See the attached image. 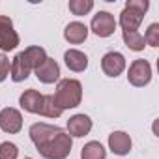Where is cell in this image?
Listing matches in <instances>:
<instances>
[{
	"mask_svg": "<svg viewBox=\"0 0 159 159\" xmlns=\"http://www.w3.org/2000/svg\"><path fill=\"white\" fill-rule=\"evenodd\" d=\"M28 135L45 159H66L71 153L73 139L58 125L38 122L30 125Z\"/></svg>",
	"mask_w": 159,
	"mask_h": 159,
	"instance_id": "obj_1",
	"label": "cell"
},
{
	"mask_svg": "<svg viewBox=\"0 0 159 159\" xmlns=\"http://www.w3.org/2000/svg\"><path fill=\"white\" fill-rule=\"evenodd\" d=\"M52 98L62 111L75 109L81 105V99H83V84L77 79H62V81H58V86Z\"/></svg>",
	"mask_w": 159,
	"mask_h": 159,
	"instance_id": "obj_2",
	"label": "cell"
},
{
	"mask_svg": "<svg viewBox=\"0 0 159 159\" xmlns=\"http://www.w3.org/2000/svg\"><path fill=\"white\" fill-rule=\"evenodd\" d=\"M127 81H129V84H133L137 88L146 86L152 81V66H150V62L144 60V58L133 60L131 66H129V71H127Z\"/></svg>",
	"mask_w": 159,
	"mask_h": 159,
	"instance_id": "obj_3",
	"label": "cell"
},
{
	"mask_svg": "<svg viewBox=\"0 0 159 159\" xmlns=\"http://www.w3.org/2000/svg\"><path fill=\"white\" fill-rule=\"evenodd\" d=\"M19 45V34L13 28V21L8 15H0V49L4 52L13 51Z\"/></svg>",
	"mask_w": 159,
	"mask_h": 159,
	"instance_id": "obj_4",
	"label": "cell"
},
{
	"mask_svg": "<svg viewBox=\"0 0 159 159\" xmlns=\"http://www.w3.org/2000/svg\"><path fill=\"white\" fill-rule=\"evenodd\" d=\"M90 28L96 36L99 38H109L114 34L116 30V21H114V15L109 13V11H98L94 17H92V23H90Z\"/></svg>",
	"mask_w": 159,
	"mask_h": 159,
	"instance_id": "obj_5",
	"label": "cell"
},
{
	"mask_svg": "<svg viewBox=\"0 0 159 159\" xmlns=\"http://www.w3.org/2000/svg\"><path fill=\"white\" fill-rule=\"evenodd\" d=\"M0 129L10 133V135H15L23 129V114L13 109V107H6L0 111Z\"/></svg>",
	"mask_w": 159,
	"mask_h": 159,
	"instance_id": "obj_6",
	"label": "cell"
},
{
	"mask_svg": "<svg viewBox=\"0 0 159 159\" xmlns=\"http://www.w3.org/2000/svg\"><path fill=\"white\" fill-rule=\"evenodd\" d=\"M101 69L107 77H118L124 69H125V58L122 52L118 51H111L101 58Z\"/></svg>",
	"mask_w": 159,
	"mask_h": 159,
	"instance_id": "obj_7",
	"label": "cell"
},
{
	"mask_svg": "<svg viewBox=\"0 0 159 159\" xmlns=\"http://www.w3.org/2000/svg\"><path fill=\"white\" fill-rule=\"evenodd\" d=\"M36 77H38V81L43 83V84H52L56 83L58 79H60V66L54 58H49L36 69Z\"/></svg>",
	"mask_w": 159,
	"mask_h": 159,
	"instance_id": "obj_8",
	"label": "cell"
},
{
	"mask_svg": "<svg viewBox=\"0 0 159 159\" xmlns=\"http://www.w3.org/2000/svg\"><path fill=\"white\" fill-rule=\"evenodd\" d=\"M19 105L30 114H41V111H43V94H39L34 88L25 90L19 98Z\"/></svg>",
	"mask_w": 159,
	"mask_h": 159,
	"instance_id": "obj_9",
	"label": "cell"
},
{
	"mask_svg": "<svg viewBox=\"0 0 159 159\" xmlns=\"http://www.w3.org/2000/svg\"><path fill=\"white\" fill-rule=\"evenodd\" d=\"M92 129V120L86 114H75L67 120V135L73 137H84Z\"/></svg>",
	"mask_w": 159,
	"mask_h": 159,
	"instance_id": "obj_10",
	"label": "cell"
},
{
	"mask_svg": "<svg viewBox=\"0 0 159 159\" xmlns=\"http://www.w3.org/2000/svg\"><path fill=\"white\" fill-rule=\"evenodd\" d=\"M133 142H131V137L125 133V131H112L109 135V148L112 153L116 155H127L129 150H131Z\"/></svg>",
	"mask_w": 159,
	"mask_h": 159,
	"instance_id": "obj_11",
	"label": "cell"
},
{
	"mask_svg": "<svg viewBox=\"0 0 159 159\" xmlns=\"http://www.w3.org/2000/svg\"><path fill=\"white\" fill-rule=\"evenodd\" d=\"M30 67L25 60V54L23 52H17L15 58L11 60V66H10V77H11V81L13 83H23L26 81V79L30 77Z\"/></svg>",
	"mask_w": 159,
	"mask_h": 159,
	"instance_id": "obj_12",
	"label": "cell"
},
{
	"mask_svg": "<svg viewBox=\"0 0 159 159\" xmlns=\"http://www.w3.org/2000/svg\"><path fill=\"white\" fill-rule=\"evenodd\" d=\"M64 62L67 66V69L75 71V73H81L88 67V56L83 51H77V49H69L64 52Z\"/></svg>",
	"mask_w": 159,
	"mask_h": 159,
	"instance_id": "obj_13",
	"label": "cell"
},
{
	"mask_svg": "<svg viewBox=\"0 0 159 159\" xmlns=\"http://www.w3.org/2000/svg\"><path fill=\"white\" fill-rule=\"evenodd\" d=\"M144 15L139 13L137 10H131V8H124V11L120 13V26L124 32H137V28L140 26Z\"/></svg>",
	"mask_w": 159,
	"mask_h": 159,
	"instance_id": "obj_14",
	"label": "cell"
},
{
	"mask_svg": "<svg viewBox=\"0 0 159 159\" xmlns=\"http://www.w3.org/2000/svg\"><path fill=\"white\" fill-rule=\"evenodd\" d=\"M64 38H66V41H69L73 45H79V43H83L88 38V26L83 25V23H79V21H73V23H69L66 26Z\"/></svg>",
	"mask_w": 159,
	"mask_h": 159,
	"instance_id": "obj_15",
	"label": "cell"
},
{
	"mask_svg": "<svg viewBox=\"0 0 159 159\" xmlns=\"http://www.w3.org/2000/svg\"><path fill=\"white\" fill-rule=\"evenodd\" d=\"M23 54H25V60H26V64H28V67L30 69H38L45 60H47V52H45V49L43 47H39V45H32V47H28V49H25L23 51Z\"/></svg>",
	"mask_w": 159,
	"mask_h": 159,
	"instance_id": "obj_16",
	"label": "cell"
},
{
	"mask_svg": "<svg viewBox=\"0 0 159 159\" xmlns=\"http://www.w3.org/2000/svg\"><path fill=\"white\" fill-rule=\"evenodd\" d=\"M81 159H107V150L103 148L101 142L90 140L83 146L81 150Z\"/></svg>",
	"mask_w": 159,
	"mask_h": 159,
	"instance_id": "obj_17",
	"label": "cell"
},
{
	"mask_svg": "<svg viewBox=\"0 0 159 159\" xmlns=\"http://www.w3.org/2000/svg\"><path fill=\"white\" fill-rule=\"evenodd\" d=\"M122 38H124V43L131 49V51H144L146 47V41H144V36H140L139 32H122Z\"/></svg>",
	"mask_w": 159,
	"mask_h": 159,
	"instance_id": "obj_18",
	"label": "cell"
},
{
	"mask_svg": "<svg viewBox=\"0 0 159 159\" xmlns=\"http://www.w3.org/2000/svg\"><path fill=\"white\" fill-rule=\"evenodd\" d=\"M64 111L56 105L54 98L52 96H43V111H41V116L45 118H58Z\"/></svg>",
	"mask_w": 159,
	"mask_h": 159,
	"instance_id": "obj_19",
	"label": "cell"
},
{
	"mask_svg": "<svg viewBox=\"0 0 159 159\" xmlns=\"http://www.w3.org/2000/svg\"><path fill=\"white\" fill-rule=\"evenodd\" d=\"M69 11L77 17H81V15H86L88 11H92L94 8V2L92 0H69Z\"/></svg>",
	"mask_w": 159,
	"mask_h": 159,
	"instance_id": "obj_20",
	"label": "cell"
},
{
	"mask_svg": "<svg viewBox=\"0 0 159 159\" xmlns=\"http://www.w3.org/2000/svg\"><path fill=\"white\" fill-rule=\"evenodd\" d=\"M17 157H19V148L13 142L6 140L0 144V159H17Z\"/></svg>",
	"mask_w": 159,
	"mask_h": 159,
	"instance_id": "obj_21",
	"label": "cell"
},
{
	"mask_svg": "<svg viewBox=\"0 0 159 159\" xmlns=\"http://www.w3.org/2000/svg\"><path fill=\"white\" fill-rule=\"evenodd\" d=\"M144 41L150 45V47H157L159 45V25L157 23H152L146 30V36H144Z\"/></svg>",
	"mask_w": 159,
	"mask_h": 159,
	"instance_id": "obj_22",
	"label": "cell"
},
{
	"mask_svg": "<svg viewBox=\"0 0 159 159\" xmlns=\"http://www.w3.org/2000/svg\"><path fill=\"white\" fill-rule=\"evenodd\" d=\"M10 58L4 54V52H0V83H4L8 75H10Z\"/></svg>",
	"mask_w": 159,
	"mask_h": 159,
	"instance_id": "obj_23",
	"label": "cell"
},
{
	"mask_svg": "<svg viewBox=\"0 0 159 159\" xmlns=\"http://www.w3.org/2000/svg\"><path fill=\"white\" fill-rule=\"evenodd\" d=\"M125 6L127 8H131V10H137L139 13H146V10L150 8V2H148V0H127V2H125Z\"/></svg>",
	"mask_w": 159,
	"mask_h": 159,
	"instance_id": "obj_24",
	"label": "cell"
},
{
	"mask_svg": "<svg viewBox=\"0 0 159 159\" xmlns=\"http://www.w3.org/2000/svg\"><path fill=\"white\" fill-rule=\"evenodd\" d=\"M25 159H32V157H25Z\"/></svg>",
	"mask_w": 159,
	"mask_h": 159,
	"instance_id": "obj_25",
	"label": "cell"
}]
</instances>
